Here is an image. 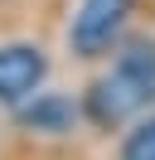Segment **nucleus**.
I'll return each mask as SVG.
<instances>
[{
  "mask_svg": "<svg viewBox=\"0 0 155 160\" xmlns=\"http://www.w3.org/2000/svg\"><path fill=\"white\" fill-rule=\"evenodd\" d=\"M121 160H155V117H145L136 131H126Z\"/></svg>",
  "mask_w": 155,
  "mask_h": 160,
  "instance_id": "39448f33",
  "label": "nucleus"
},
{
  "mask_svg": "<svg viewBox=\"0 0 155 160\" xmlns=\"http://www.w3.org/2000/svg\"><path fill=\"white\" fill-rule=\"evenodd\" d=\"M19 121L34 126V131H73L78 107H73L68 97H58V92H44V97H34V107L19 112Z\"/></svg>",
  "mask_w": 155,
  "mask_h": 160,
  "instance_id": "20e7f679",
  "label": "nucleus"
},
{
  "mask_svg": "<svg viewBox=\"0 0 155 160\" xmlns=\"http://www.w3.org/2000/svg\"><path fill=\"white\" fill-rule=\"evenodd\" d=\"M44 78H48V58L39 44H0V102L10 107L29 102Z\"/></svg>",
  "mask_w": 155,
  "mask_h": 160,
  "instance_id": "7ed1b4c3",
  "label": "nucleus"
},
{
  "mask_svg": "<svg viewBox=\"0 0 155 160\" xmlns=\"http://www.w3.org/2000/svg\"><path fill=\"white\" fill-rule=\"evenodd\" d=\"M136 15V0H82L68 24V44L78 58H102L116 39H121L126 20Z\"/></svg>",
  "mask_w": 155,
  "mask_h": 160,
  "instance_id": "f03ea898",
  "label": "nucleus"
},
{
  "mask_svg": "<svg viewBox=\"0 0 155 160\" xmlns=\"http://www.w3.org/2000/svg\"><path fill=\"white\" fill-rule=\"evenodd\" d=\"M150 102H155V39H136L121 49L116 68L87 88L82 107L102 131H112V126H126L131 117H141Z\"/></svg>",
  "mask_w": 155,
  "mask_h": 160,
  "instance_id": "f257e3e1",
  "label": "nucleus"
}]
</instances>
